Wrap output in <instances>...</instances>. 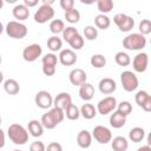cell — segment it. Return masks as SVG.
<instances>
[{"mask_svg":"<svg viewBox=\"0 0 151 151\" xmlns=\"http://www.w3.org/2000/svg\"><path fill=\"white\" fill-rule=\"evenodd\" d=\"M65 118V112L58 107H51L46 113L41 116L40 123L44 126V129L52 130L54 129L58 124H60Z\"/></svg>","mask_w":151,"mask_h":151,"instance_id":"cell-1","label":"cell"},{"mask_svg":"<svg viewBox=\"0 0 151 151\" xmlns=\"http://www.w3.org/2000/svg\"><path fill=\"white\" fill-rule=\"evenodd\" d=\"M7 134L11 142H13L15 145H25L28 142V131L21 124H11L7 130Z\"/></svg>","mask_w":151,"mask_h":151,"instance_id":"cell-2","label":"cell"},{"mask_svg":"<svg viewBox=\"0 0 151 151\" xmlns=\"http://www.w3.org/2000/svg\"><path fill=\"white\" fill-rule=\"evenodd\" d=\"M146 46V38L140 33H131L123 39V47L129 51H142Z\"/></svg>","mask_w":151,"mask_h":151,"instance_id":"cell-3","label":"cell"},{"mask_svg":"<svg viewBox=\"0 0 151 151\" xmlns=\"http://www.w3.org/2000/svg\"><path fill=\"white\" fill-rule=\"evenodd\" d=\"M5 31H6V34L9 37V38H13V39H22L27 35L28 33V29H27V26L20 21H17V20H12L9 21L6 27H5Z\"/></svg>","mask_w":151,"mask_h":151,"instance_id":"cell-4","label":"cell"},{"mask_svg":"<svg viewBox=\"0 0 151 151\" xmlns=\"http://www.w3.org/2000/svg\"><path fill=\"white\" fill-rule=\"evenodd\" d=\"M120 81H122L123 88L126 92L136 91L139 85V80H138L137 76L134 74V72H132V71H123L120 73Z\"/></svg>","mask_w":151,"mask_h":151,"instance_id":"cell-5","label":"cell"},{"mask_svg":"<svg viewBox=\"0 0 151 151\" xmlns=\"http://www.w3.org/2000/svg\"><path fill=\"white\" fill-rule=\"evenodd\" d=\"M113 22L122 32H130L134 26V19L125 13H117L113 17Z\"/></svg>","mask_w":151,"mask_h":151,"instance_id":"cell-6","label":"cell"},{"mask_svg":"<svg viewBox=\"0 0 151 151\" xmlns=\"http://www.w3.org/2000/svg\"><path fill=\"white\" fill-rule=\"evenodd\" d=\"M117 99L113 97V96H107L105 98H103L101 100L98 101L97 104V113H100L103 116L105 114H109V113H112L116 107H117Z\"/></svg>","mask_w":151,"mask_h":151,"instance_id":"cell-7","label":"cell"},{"mask_svg":"<svg viewBox=\"0 0 151 151\" xmlns=\"http://www.w3.org/2000/svg\"><path fill=\"white\" fill-rule=\"evenodd\" d=\"M54 17V9L52 6L41 5L34 13V21L38 24H45L47 21L53 20Z\"/></svg>","mask_w":151,"mask_h":151,"instance_id":"cell-8","label":"cell"},{"mask_svg":"<svg viewBox=\"0 0 151 151\" xmlns=\"http://www.w3.org/2000/svg\"><path fill=\"white\" fill-rule=\"evenodd\" d=\"M92 138H94L99 144H107L112 139V132L104 125H97L92 130Z\"/></svg>","mask_w":151,"mask_h":151,"instance_id":"cell-9","label":"cell"},{"mask_svg":"<svg viewBox=\"0 0 151 151\" xmlns=\"http://www.w3.org/2000/svg\"><path fill=\"white\" fill-rule=\"evenodd\" d=\"M41 54H42V48L39 44H31V45L26 46L22 51V58L27 63L35 61Z\"/></svg>","mask_w":151,"mask_h":151,"instance_id":"cell-10","label":"cell"},{"mask_svg":"<svg viewBox=\"0 0 151 151\" xmlns=\"http://www.w3.org/2000/svg\"><path fill=\"white\" fill-rule=\"evenodd\" d=\"M34 101H35V105L42 110H47L53 106V97L50 92L45 90H41L35 94Z\"/></svg>","mask_w":151,"mask_h":151,"instance_id":"cell-11","label":"cell"},{"mask_svg":"<svg viewBox=\"0 0 151 151\" xmlns=\"http://www.w3.org/2000/svg\"><path fill=\"white\" fill-rule=\"evenodd\" d=\"M149 65V55L145 52H139L138 54L134 55L133 60H132V67L136 72L138 73H143L146 71Z\"/></svg>","mask_w":151,"mask_h":151,"instance_id":"cell-12","label":"cell"},{"mask_svg":"<svg viewBox=\"0 0 151 151\" xmlns=\"http://www.w3.org/2000/svg\"><path fill=\"white\" fill-rule=\"evenodd\" d=\"M58 61L64 66H72L77 63V54L71 48L61 50L58 55Z\"/></svg>","mask_w":151,"mask_h":151,"instance_id":"cell-13","label":"cell"},{"mask_svg":"<svg viewBox=\"0 0 151 151\" xmlns=\"http://www.w3.org/2000/svg\"><path fill=\"white\" fill-rule=\"evenodd\" d=\"M134 100H136L137 105L140 106L145 112L151 111V96L146 91H144V90L138 91L134 96Z\"/></svg>","mask_w":151,"mask_h":151,"instance_id":"cell-14","label":"cell"},{"mask_svg":"<svg viewBox=\"0 0 151 151\" xmlns=\"http://www.w3.org/2000/svg\"><path fill=\"white\" fill-rule=\"evenodd\" d=\"M70 83L74 86H81L87 80V74L83 68H73L68 74Z\"/></svg>","mask_w":151,"mask_h":151,"instance_id":"cell-15","label":"cell"},{"mask_svg":"<svg viewBox=\"0 0 151 151\" xmlns=\"http://www.w3.org/2000/svg\"><path fill=\"white\" fill-rule=\"evenodd\" d=\"M71 104H72V98L67 92H60L59 94H57L55 98H53V106L63 111H65Z\"/></svg>","mask_w":151,"mask_h":151,"instance_id":"cell-16","label":"cell"},{"mask_svg":"<svg viewBox=\"0 0 151 151\" xmlns=\"http://www.w3.org/2000/svg\"><path fill=\"white\" fill-rule=\"evenodd\" d=\"M98 87H99V91L103 94H111V93H113L116 91L117 84L112 78H103L99 81Z\"/></svg>","mask_w":151,"mask_h":151,"instance_id":"cell-17","label":"cell"},{"mask_svg":"<svg viewBox=\"0 0 151 151\" xmlns=\"http://www.w3.org/2000/svg\"><path fill=\"white\" fill-rule=\"evenodd\" d=\"M12 14L17 21H24L29 15V8H27L24 4H17L12 9Z\"/></svg>","mask_w":151,"mask_h":151,"instance_id":"cell-18","label":"cell"},{"mask_svg":"<svg viewBox=\"0 0 151 151\" xmlns=\"http://www.w3.org/2000/svg\"><path fill=\"white\" fill-rule=\"evenodd\" d=\"M77 144L81 149H87L92 144V134L87 130H81L77 134Z\"/></svg>","mask_w":151,"mask_h":151,"instance_id":"cell-19","label":"cell"},{"mask_svg":"<svg viewBox=\"0 0 151 151\" xmlns=\"http://www.w3.org/2000/svg\"><path fill=\"white\" fill-rule=\"evenodd\" d=\"M126 124V116L122 114L117 110H114L110 116V125L113 129H120Z\"/></svg>","mask_w":151,"mask_h":151,"instance_id":"cell-20","label":"cell"},{"mask_svg":"<svg viewBox=\"0 0 151 151\" xmlns=\"http://www.w3.org/2000/svg\"><path fill=\"white\" fill-rule=\"evenodd\" d=\"M79 97L85 101H90L94 97L93 85L90 84V83H85L81 86H79Z\"/></svg>","mask_w":151,"mask_h":151,"instance_id":"cell-21","label":"cell"},{"mask_svg":"<svg viewBox=\"0 0 151 151\" xmlns=\"http://www.w3.org/2000/svg\"><path fill=\"white\" fill-rule=\"evenodd\" d=\"M27 131L31 136L33 137H40L42 136L44 133V126L41 125V123L37 119H32L31 122H28V125H27Z\"/></svg>","mask_w":151,"mask_h":151,"instance_id":"cell-22","label":"cell"},{"mask_svg":"<svg viewBox=\"0 0 151 151\" xmlns=\"http://www.w3.org/2000/svg\"><path fill=\"white\" fill-rule=\"evenodd\" d=\"M111 147L113 151H126L129 149V142L123 136H117L111 139Z\"/></svg>","mask_w":151,"mask_h":151,"instance_id":"cell-23","label":"cell"},{"mask_svg":"<svg viewBox=\"0 0 151 151\" xmlns=\"http://www.w3.org/2000/svg\"><path fill=\"white\" fill-rule=\"evenodd\" d=\"M4 90L9 96H15L20 92V85L15 79H7L4 81Z\"/></svg>","mask_w":151,"mask_h":151,"instance_id":"cell-24","label":"cell"},{"mask_svg":"<svg viewBox=\"0 0 151 151\" xmlns=\"http://www.w3.org/2000/svg\"><path fill=\"white\" fill-rule=\"evenodd\" d=\"M80 111V116H83L85 119H93L97 116V109L94 107V105L86 103L83 104V106L79 109Z\"/></svg>","mask_w":151,"mask_h":151,"instance_id":"cell-25","label":"cell"},{"mask_svg":"<svg viewBox=\"0 0 151 151\" xmlns=\"http://www.w3.org/2000/svg\"><path fill=\"white\" fill-rule=\"evenodd\" d=\"M94 25L97 29H107L111 25V20L106 14H98L94 18Z\"/></svg>","mask_w":151,"mask_h":151,"instance_id":"cell-26","label":"cell"},{"mask_svg":"<svg viewBox=\"0 0 151 151\" xmlns=\"http://www.w3.org/2000/svg\"><path fill=\"white\" fill-rule=\"evenodd\" d=\"M144 137H145V131H144L143 127H139V126H136V127L131 129L130 132H129V138L133 143L142 142L144 139Z\"/></svg>","mask_w":151,"mask_h":151,"instance_id":"cell-27","label":"cell"},{"mask_svg":"<svg viewBox=\"0 0 151 151\" xmlns=\"http://www.w3.org/2000/svg\"><path fill=\"white\" fill-rule=\"evenodd\" d=\"M47 47L48 50L53 53V52H58V51H61V47H63V40L58 37V35H52L48 38L47 40Z\"/></svg>","mask_w":151,"mask_h":151,"instance_id":"cell-28","label":"cell"},{"mask_svg":"<svg viewBox=\"0 0 151 151\" xmlns=\"http://www.w3.org/2000/svg\"><path fill=\"white\" fill-rule=\"evenodd\" d=\"M113 1L112 0H98L97 1V8L100 12V14H106L113 9Z\"/></svg>","mask_w":151,"mask_h":151,"instance_id":"cell-29","label":"cell"},{"mask_svg":"<svg viewBox=\"0 0 151 151\" xmlns=\"http://www.w3.org/2000/svg\"><path fill=\"white\" fill-rule=\"evenodd\" d=\"M114 61H116L117 65L124 67V66H129V65L131 64V58H130V55H129L126 52L120 51V52H117V53H116V55H114Z\"/></svg>","mask_w":151,"mask_h":151,"instance_id":"cell-30","label":"cell"},{"mask_svg":"<svg viewBox=\"0 0 151 151\" xmlns=\"http://www.w3.org/2000/svg\"><path fill=\"white\" fill-rule=\"evenodd\" d=\"M64 28H65V24H64L63 20H60V19H53V20H51V22H50V31L54 35H58L59 33H63Z\"/></svg>","mask_w":151,"mask_h":151,"instance_id":"cell-31","label":"cell"},{"mask_svg":"<svg viewBox=\"0 0 151 151\" xmlns=\"http://www.w3.org/2000/svg\"><path fill=\"white\" fill-rule=\"evenodd\" d=\"M65 116L67 119L70 120H77L79 117H80V111H79V107L74 104H71L65 111Z\"/></svg>","mask_w":151,"mask_h":151,"instance_id":"cell-32","label":"cell"},{"mask_svg":"<svg viewBox=\"0 0 151 151\" xmlns=\"http://www.w3.org/2000/svg\"><path fill=\"white\" fill-rule=\"evenodd\" d=\"M64 17H65L66 21L70 22V24H77V22L80 20V13H79V11L76 9V8L65 11Z\"/></svg>","mask_w":151,"mask_h":151,"instance_id":"cell-33","label":"cell"},{"mask_svg":"<svg viewBox=\"0 0 151 151\" xmlns=\"http://www.w3.org/2000/svg\"><path fill=\"white\" fill-rule=\"evenodd\" d=\"M90 63L94 68H103L106 65V58L103 54H93L90 59Z\"/></svg>","mask_w":151,"mask_h":151,"instance_id":"cell-34","label":"cell"},{"mask_svg":"<svg viewBox=\"0 0 151 151\" xmlns=\"http://www.w3.org/2000/svg\"><path fill=\"white\" fill-rule=\"evenodd\" d=\"M116 110H117L118 112H120L122 114H124V116L127 117V116L132 112V105H131L130 101H127V100H123V101H120L119 104H117Z\"/></svg>","mask_w":151,"mask_h":151,"instance_id":"cell-35","label":"cell"},{"mask_svg":"<svg viewBox=\"0 0 151 151\" xmlns=\"http://www.w3.org/2000/svg\"><path fill=\"white\" fill-rule=\"evenodd\" d=\"M68 45L71 46L72 50H81L83 46H84V37L78 33L77 35H74V37L68 41Z\"/></svg>","mask_w":151,"mask_h":151,"instance_id":"cell-36","label":"cell"},{"mask_svg":"<svg viewBox=\"0 0 151 151\" xmlns=\"http://www.w3.org/2000/svg\"><path fill=\"white\" fill-rule=\"evenodd\" d=\"M84 37L87 40H96L98 37V29L94 26L88 25L84 28Z\"/></svg>","mask_w":151,"mask_h":151,"instance_id":"cell-37","label":"cell"},{"mask_svg":"<svg viewBox=\"0 0 151 151\" xmlns=\"http://www.w3.org/2000/svg\"><path fill=\"white\" fill-rule=\"evenodd\" d=\"M79 32H78V29L76 28V27H73V26H68V27H65L64 28V31H63V39L66 41V42H68L74 35H77Z\"/></svg>","mask_w":151,"mask_h":151,"instance_id":"cell-38","label":"cell"},{"mask_svg":"<svg viewBox=\"0 0 151 151\" xmlns=\"http://www.w3.org/2000/svg\"><path fill=\"white\" fill-rule=\"evenodd\" d=\"M41 61H42V65H46V66H57L58 57L54 53H47L42 57Z\"/></svg>","mask_w":151,"mask_h":151,"instance_id":"cell-39","label":"cell"},{"mask_svg":"<svg viewBox=\"0 0 151 151\" xmlns=\"http://www.w3.org/2000/svg\"><path fill=\"white\" fill-rule=\"evenodd\" d=\"M139 33L142 35H147L151 33V21L149 19H143L139 24Z\"/></svg>","mask_w":151,"mask_h":151,"instance_id":"cell-40","label":"cell"},{"mask_svg":"<svg viewBox=\"0 0 151 151\" xmlns=\"http://www.w3.org/2000/svg\"><path fill=\"white\" fill-rule=\"evenodd\" d=\"M46 150V146L42 142H33L31 145H29V151H45Z\"/></svg>","mask_w":151,"mask_h":151,"instance_id":"cell-41","label":"cell"},{"mask_svg":"<svg viewBox=\"0 0 151 151\" xmlns=\"http://www.w3.org/2000/svg\"><path fill=\"white\" fill-rule=\"evenodd\" d=\"M60 7L64 11L74 8V0H60Z\"/></svg>","mask_w":151,"mask_h":151,"instance_id":"cell-42","label":"cell"},{"mask_svg":"<svg viewBox=\"0 0 151 151\" xmlns=\"http://www.w3.org/2000/svg\"><path fill=\"white\" fill-rule=\"evenodd\" d=\"M45 151H63V146H61V144H59L57 142H52L46 146Z\"/></svg>","mask_w":151,"mask_h":151,"instance_id":"cell-43","label":"cell"},{"mask_svg":"<svg viewBox=\"0 0 151 151\" xmlns=\"http://www.w3.org/2000/svg\"><path fill=\"white\" fill-rule=\"evenodd\" d=\"M42 73L47 77H52L55 73V66H46L42 65Z\"/></svg>","mask_w":151,"mask_h":151,"instance_id":"cell-44","label":"cell"},{"mask_svg":"<svg viewBox=\"0 0 151 151\" xmlns=\"http://www.w3.org/2000/svg\"><path fill=\"white\" fill-rule=\"evenodd\" d=\"M24 5L29 8V7H34L38 5V0H24Z\"/></svg>","mask_w":151,"mask_h":151,"instance_id":"cell-45","label":"cell"},{"mask_svg":"<svg viewBox=\"0 0 151 151\" xmlns=\"http://www.w3.org/2000/svg\"><path fill=\"white\" fill-rule=\"evenodd\" d=\"M5 142H6V138H5V132L2 131V129L0 127V149H2L5 146Z\"/></svg>","mask_w":151,"mask_h":151,"instance_id":"cell-46","label":"cell"},{"mask_svg":"<svg viewBox=\"0 0 151 151\" xmlns=\"http://www.w3.org/2000/svg\"><path fill=\"white\" fill-rule=\"evenodd\" d=\"M137 151H151V146L150 145H143V146L138 147Z\"/></svg>","mask_w":151,"mask_h":151,"instance_id":"cell-47","label":"cell"},{"mask_svg":"<svg viewBox=\"0 0 151 151\" xmlns=\"http://www.w3.org/2000/svg\"><path fill=\"white\" fill-rule=\"evenodd\" d=\"M53 0H42V5H47V6H52L53 5Z\"/></svg>","mask_w":151,"mask_h":151,"instance_id":"cell-48","label":"cell"},{"mask_svg":"<svg viewBox=\"0 0 151 151\" xmlns=\"http://www.w3.org/2000/svg\"><path fill=\"white\" fill-rule=\"evenodd\" d=\"M2 81H4V73L0 71V84H1Z\"/></svg>","mask_w":151,"mask_h":151,"instance_id":"cell-49","label":"cell"},{"mask_svg":"<svg viewBox=\"0 0 151 151\" xmlns=\"http://www.w3.org/2000/svg\"><path fill=\"white\" fill-rule=\"evenodd\" d=\"M4 29H5V27H4V25H2L1 22H0V34H1L2 32H4Z\"/></svg>","mask_w":151,"mask_h":151,"instance_id":"cell-50","label":"cell"},{"mask_svg":"<svg viewBox=\"0 0 151 151\" xmlns=\"http://www.w3.org/2000/svg\"><path fill=\"white\" fill-rule=\"evenodd\" d=\"M4 7V0H0V9Z\"/></svg>","mask_w":151,"mask_h":151,"instance_id":"cell-51","label":"cell"},{"mask_svg":"<svg viewBox=\"0 0 151 151\" xmlns=\"http://www.w3.org/2000/svg\"><path fill=\"white\" fill-rule=\"evenodd\" d=\"M1 60H2V59H1V54H0V64H1Z\"/></svg>","mask_w":151,"mask_h":151,"instance_id":"cell-52","label":"cell"},{"mask_svg":"<svg viewBox=\"0 0 151 151\" xmlns=\"http://www.w3.org/2000/svg\"><path fill=\"white\" fill-rule=\"evenodd\" d=\"M1 122H2V119H1V117H0V125H1Z\"/></svg>","mask_w":151,"mask_h":151,"instance_id":"cell-53","label":"cell"},{"mask_svg":"<svg viewBox=\"0 0 151 151\" xmlns=\"http://www.w3.org/2000/svg\"><path fill=\"white\" fill-rule=\"evenodd\" d=\"M13 151H21V150H13Z\"/></svg>","mask_w":151,"mask_h":151,"instance_id":"cell-54","label":"cell"}]
</instances>
